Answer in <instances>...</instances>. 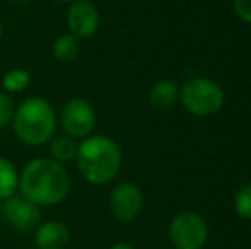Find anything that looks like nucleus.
Segmentation results:
<instances>
[{"instance_id":"obj_1","label":"nucleus","mask_w":251,"mask_h":249,"mask_svg":"<svg viewBox=\"0 0 251 249\" xmlns=\"http://www.w3.org/2000/svg\"><path fill=\"white\" fill-rule=\"evenodd\" d=\"M72 181L65 166L51 157H36L19 174L21 196L36 206H53L69 196Z\"/></svg>"},{"instance_id":"obj_2","label":"nucleus","mask_w":251,"mask_h":249,"mask_svg":"<svg viewBox=\"0 0 251 249\" xmlns=\"http://www.w3.org/2000/svg\"><path fill=\"white\" fill-rule=\"evenodd\" d=\"M77 169L91 184H108L122 169V150L106 135H91L77 147Z\"/></svg>"},{"instance_id":"obj_3","label":"nucleus","mask_w":251,"mask_h":249,"mask_svg":"<svg viewBox=\"0 0 251 249\" xmlns=\"http://www.w3.org/2000/svg\"><path fill=\"white\" fill-rule=\"evenodd\" d=\"M58 118L50 101L43 97H27L19 106L12 120L14 135L24 145L40 147L55 136Z\"/></svg>"},{"instance_id":"obj_4","label":"nucleus","mask_w":251,"mask_h":249,"mask_svg":"<svg viewBox=\"0 0 251 249\" xmlns=\"http://www.w3.org/2000/svg\"><path fill=\"white\" fill-rule=\"evenodd\" d=\"M179 101L188 113L195 116H210L224 104V91L207 77H195L179 89Z\"/></svg>"},{"instance_id":"obj_5","label":"nucleus","mask_w":251,"mask_h":249,"mask_svg":"<svg viewBox=\"0 0 251 249\" xmlns=\"http://www.w3.org/2000/svg\"><path fill=\"white\" fill-rule=\"evenodd\" d=\"M98 113L94 110L93 103L82 97H74L69 99L62 106L58 116V123L65 135L74 140H84L93 135L96 128Z\"/></svg>"},{"instance_id":"obj_6","label":"nucleus","mask_w":251,"mask_h":249,"mask_svg":"<svg viewBox=\"0 0 251 249\" xmlns=\"http://www.w3.org/2000/svg\"><path fill=\"white\" fill-rule=\"evenodd\" d=\"M169 241L175 249H201L207 243L208 226L197 212H181L169 224Z\"/></svg>"},{"instance_id":"obj_7","label":"nucleus","mask_w":251,"mask_h":249,"mask_svg":"<svg viewBox=\"0 0 251 249\" xmlns=\"http://www.w3.org/2000/svg\"><path fill=\"white\" fill-rule=\"evenodd\" d=\"M2 217L12 229L17 232L29 234L36 230L41 224V212L40 206L27 202L24 196L14 195L10 198L3 200L2 203Z\"/></svg>"},{"instance_id":"obj_8","label":"nucleus","mask_w":251,"mask_h":249,"mask_svg":"<svg viewBox=\"0 0 251 249\" xmlns=\"http://www.w3.org/2000/svg\"><path fill=\"white\" fill-rule=\"evenodd\" d=\"M100 9L91 0H75L67 9V27L69 33L79 40L94 36L100 27Z\"/></svg>"},{"instance_id":"obj_9","label":"nucleus","mask_w":251,"mask_h":249,"mask_svg":"<svg viewBox=\"0 0 251 249\" xmlns=\"http://www.w3.org/2000/svg\"><path fill=\"white\" fill-rule=\"evenodd\" d=\"M144 206V195L135 183L123 181L113 188L109 195V210L113 217L122 222H130L140 213Z\"/></svg>"},{"instance_id":"obj_10","label":"nucleus","mask_w":251,"mask_h":249,"mask_svg":"<svg viewBox=\"0 0 251 249\" xmlns=\"http://www.w3.org/2000/svg\"><path fill=\"white\" fill-rule=\"evenodd\" d=\"M70 243V232L65 224L50 220L36 229L38 249H65Z\"/></svg>"},{"instance_id":"obj_11","label":"nucleus","mask_w":251,"mask_h":249,"mask_svg":"<svg viewBox=\"0 0 251 249\" xmlns=\"http://www.w3.org/2000/svg\"><path fill=\"white\" fill-rule=\"evenodd\" d=\"M179 99V87L171 79H162L152 86L149 92V103L155 110L166 111Z\"/></svg>"},{"instance_id":"obj_12","label":"nucleus","mask_w":251,"mask_h":249,"mask_svg":"<svg viewBox=\"0 0 251 249\" xmlns=\"http://www.w3.org/2000/svg\"><path fill=\"white\" fill-rule=\"evenodd\" d=\"M48 145V152L53 160L60 164L70 162L77 157V147L79 143L74 138H70L69 135H56L50 140Z\"/></svg>"},{"instance_id":"obj_13","label":"nucleus","mask_w":251,"mask_h":249,"mask_svg":"<svg viewBox=\"0 0 251 249\" xmlns=\"http://www.w3.org/2000/svg\"><path fill=\"white\" fill-rule=\"evenodd\" d=\"M19 189V171L12 162L0 156V202L16 195Z\"/></svg>"},{"instance_id":"obj_14","label":"nucleus","mask_w":251,"mask_h":249,"mask_svg":"<svg viewBox=\"0 0 251 249\" xmlns=\"http://www.w3.org/2000/svg\"><path fill=\"white\" fill-rule=\"evenodd\" d=\"M51 53L60 62H74L80 53V40L70 33L62 34L53 41Z\"/></svg>"},{"instance_id":"obj_15","label":"nucleus","mask_w":251,"mask_h":249,"mask_svg":"<svg viewBox=\"0 0 251 249\" xmlns=\"http://www.w3.org/2000/svg\"><path fill=\"white\" fill-rule=\"evenodd\" d=\"M31 73L26 68H10L2 79V91L7 94L23 92L29 87Z\"/></svg>"},{"instance_id":"obj_16","label":"nucleus","mask_w":251,"mask_h":249,"mask_svg":"<svg viewBox=\"0 0 251 249\" xmlns=\"http://www.w3.org/2000/svg\"><path fill=\"white\" fill-rule=\"evenodd\" d=\"M234 212L241 219H251V183L239 188L234 195Z\"/></svg>"},{"instance_id":"obj_17","label":"nucleus","mask_w":251,"mask_h":249,"mask_svg":"<svg viewBox=\"0 0 251 249\" xmlns=\"http://www.w3.org/2000/svg\"><path fill=\"white\" fill-rule=\"evenodd\" d=\"M14 114H16V104H14L10 94L0 91V128L12 125Z\"/></svg>"},{"instance_id":"obj_18","label":"nucleus","mask_w":251,"mask_h":249,"mask_svg":"<svg viewBox=\"0 0 251 249\" xmlns=\"http://www.w3.org/2000/svg\"><path fill=\"white\" fill-rule=\"evenodd\" d=\"M232 7L239 19L251 24V0H232Z\"/></svg>"},{"instance_id":"obj_19","label":"nucleus","mask_w":251,"mask_h":249,"mask_svg":"<svg viewBox=\"0 0 251 249\" xmlns=\"http://www.w3.org/2000/svg\"><path fill=\"white\" fill-rule=\"evenodd\" d=\"M111 249H133L130 244H126V243H118V244H115Z\"/></svg>"},{"instance_id":"obj_20","label":"nucleus","mask_w":251,"mask_h":249,"mask_svg":"<svg viewBox=\"0 0 251 249\" xmlns=\"http://www.w3.org/2000/svg\"><path fill=\"white\" fill-rule=\"evenodd\" d=\"M53 2H58V3H67V5H70L72 2H75V0H53Z\"/></svg>"},{"instance_id":"obj_21","label":"nucleus","mask_w":251,"mask_h":249,"mask_svg":"<svg viewBox=\"0 0 251 249\" xmlns=\"http://www.w3.org/2000/svg\"><path fill=\"white\" fill-rule=\"evenodd\" d=\"M16 3H29V2H34V0H12Z\"/></svg>"},{"instance_id":"obj_22","label":"nucleus","mask_w":251,"mask_h":249,"mask_svg":"<svg viewBox=\"0 0 251 249\" xmlns=\"http://www.w3.org/2000/svg\"><path fill=\"white\" fill-rule=\"evenodd\" d=\"M2 36H3V23L0 19V41H2Z\"/></svg>"}]
</instances>
